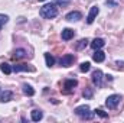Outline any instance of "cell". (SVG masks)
Segmentation results:
<instances>
[{
  "label": "cell",
  "instance_id": "6da1fadb",
  "mask_svg": "<svg viewBox=\"0 0 124 123\" xmlns=\"http://www.w3.org/2000/svg\"><path fill=\"white\" fill-rule=\"evenodd\" d=\"M58 15V9L55 7V4H45L40 9V16L45 19H54Z\"/></svg>",
  "mask_w": 124,
  "mask_h": 123
},
{
  "label": "cell",
  "instance_id": "7a4b0ae2",
  "mask_svg": "<svg viewBox=\"0 0 124 123\" xmlns=\"http://www.w3.org/2000/svg\"><path fill=\"white\" fill-rule=\"evenodd\" d=\"M74 112H75L77 116H79L81 119H87V120L93 119V116H94V113L90 110V107H88L87 104H84V106H78Z\"/></svg>",
  "mask_w": 124,
  "mask_h": 123
},
{
  "label": "cell",
  "instance_id": "3957f363",
  "mask_svg": "<svg viewBox=\"0 0 124 123\" xmlns=\"http://www.w3.org/2000/svg\"><path fill=\"white\" fill-rule=\"evenodd\" d=\"M120 100H121V97H120L118 94H113V96H110V97L107 98V101H105V106H107L110 110H114V109L118 106Z\"/></svg>",
  "mask_w": 124,
  "mask_h": 123
},
{
  "label": "cell",
  "instance_id": "277c9868",
  "mask_svg": "<svg viewBox=\"0 0 124 123\" xmlns=\"http://www.w3.org/2000/svg\"><path fill=\"white\" fill-rule=\"evenodd\" d=\"M13 71H15V72H20V71L35 72V71H36V68H35V67H32V65H29V64H16V65H13Z\"/></svg>",
  "mask_w": 124,
  "mask_h": 123
},
{
  "label": "cell",
  "instance_id": "5b68a950",
  "mask_svg": "<svg viewBox=\"0 0 124 123\" xmlns=\"http://www.w3.org/2000/svg\"><path fill=\"white\" fill-rule=\"evenodd\" d=\"M93 83L97 87L102 86V71L101 70H95L93 72Z\"/></svg>",
  "mask_w": 124,
  "mask_h": 123
},
{
  "label": "cell",
  "instance_id": "8992f818",
  "mask_svg": "<svg viewBox=\"0 0 124 123\" xmlns=\"http://www.w3.org/2000/svg\"><path fill=\"white\" fill-rule=\"evenodd\" d=\"M74 61H75V57H74V55H71V54H66V55H63V57L61 58V61H59V62H61L62 67H69Z\"/></svg>",
  "mask_w": 124,
  "mask_h": 123
},
{
  "label": "cell",
  "instance_id": "52a82bcc",
  "mask_svg": "<svg viewBox=\"0 0 124 123\" xmlns=\"http://www.w3.org/2000/svg\"><path fill=\"white\" fill-rule=\"evenodd\" d=\"M100 13V9L97 7V6H93L91 7V10H90V15H88V18H87V23H93L94 19H95V16Z\"/></svg>",
  "mask_w": 124,
  "mask_h": 123
},
{
  "label": "cell",
  "instance_id": "ba28073f",
  "mask_svg": "<svg viewBox=\"0 0 124 123\" xmlns=\"http://www.w3.org/2000/svg\"><path fill=\"white\" fill-rule=\"evenodd\" d=\"M81 18H82L81 12H71V13L66 15V20H69V22H77V20H79Z\"/></svg>",
  "mask_w": 124,
  "mask_h": 123
},
{
  "label": "cell",
  "instance_id": "9c48e42d",
  "mask_svg": "<svg viewBox=\"0 0 124 123\" xmlns=\"http://www.w3.org/2000/svg\"><path fill=\"white\" fill-rule=\"evenodd\" d=\"M93 60L95 62H102L105 60V54L102 51H100V49H95V52L93 54Z\"/></svg>",
  "mask_w": 124,
  "mask_h": 123
},
{
  "label": "cell",
  "instance_id": "30bf717a",
  "mask_svg": "<svg viewBox=\"0 0 124 123\" xmlns=\"http://www.w3.org/2000/svg\"><path fill=\"white\" fill-rule=\"evenodd\" d=\"M104 45H105V42H104V39H101V38H95L93 42H91V48H93L94 51H95V49L102 48Z\"/></svg>",
  "mask_w": 124,
  "mask_h": 123
},
{
  "label": "cell",
  "instance_id": "8fae6325",
  "mask_svg": "<svg viewBox=\"0 0 124 123\" xmlns=\"http://www.w3.org/2000/svg\"><path fill=\"white\" fill-rule=\"evenodd\" d=\"M31 117L33 122H39L42 117H43V113L40 112V110H38V109H35V110H32L31 112Z\"/></svg>",
  "mask_w": 124,
  "mask_h": 123
},
{
  "label": "cell",
  "instance_id": "7c38bea8",
  "mask_svg": "<svg viewBox=\"0 0 124 123\" xmlns=\"http://www.w3.org/2000/svg\"><path fill=\"white\" fill-rule=\"evenodd\" d=\"M12 91H9V90H4V91L0 94V101L1 103H7V101H10L12 100Z\"/></svg>",
  "mask_w": 124,
  "mask_h": 123
},
{
  "label": "cell",
  "instance_id": "4fadbf2b",
  "mask_svg": "<svg viewBox=\"0 0 124 123\" xmlns=\"http://www.w3.org/2000/svg\"><path fill=\"white\" fill-rule=\"evenodd\" d=\"M77 80H74V78H69V80H65V83H63V87L69 91V90H72L74 87H77Z\"/></svg>",
  "mask_w": 124,
  "mask_h": 123
},
{
  "label": "cell",
  "instance_id": "5bb4252c",
  "mask_svg": "<svg viewBox=\"0 0 124 123\" xmlns=\"http://www.w3.org/2000/svg\"><path fill=\"white\" fill-rule=\"evenodd\" d=\"M72 38H74V31H72V29L66 28V29L62 31V39H63V41H69V39H72Z\"/></svg>",
  "mask_w": 124,
  "mask_h": 123
},
{
  "label": "cell",
  "instance_id": "9a60e30c",
  "mask_svg": "<svg viewBox=\"0 0 124 123\" xmlns=\"http://www.w3.org/2000/svg\"><path fill=\"white\" fill-rule=\"evenodd\" d=\"M22 90H23V94L25 96H29V97H32L35 94V90L32 88V86H29V84H23L22 86Z\"/></svg>",
  "mask_w": 124,
  "mask_h": 123
},
{
  "label": "cell",
  "instance_id": "2e32d148",
  "mask_svg": "<svg viewBox=\"0 0 124 123\" xmlns=\"http://www.w3.org/2000/svg\"><path fill=\"white\" fill-rule=\"evenodd\" d=\"M26 57V51L25 49H16L15 52H13V58L15 60H22V58H25Z\"/></svg>",
  "mask_w": 124,
  "mask_h": 123
},
{
  "label": "cell",
  "instance_id": "e0dca14e",
  "mask_svg": "<svg viewBox=\"0 0 124 123\" xmlns=\"http://www.w3.org/2000/svg\"><path fill=\"white\" fill-rule=\"evenodd\" d=\"M0 70H1V72H4L6 75H9V74L13 71V68H12L9 64H6V62H1V64H0Z\"/></svg>",
  "mask_w": 124,
  "mask_h": 123
},
{
  "label": "cell",
  "instance_id": "ac0fdd59",
  "mask_svg": "<svg viewBox=\"0 0 124 123\" xmlns=\"http://www.w3.org/2000/svg\"><path fill=\"white\" fill-rule=\"evenodd\" d=\"M45 61H46V65H48V67H52V65L55 64V58H54L49 52H46V54H45Z\"/></svg>",
  "mask_w": 124,
  "mask_h": 123
},
{
  "label": "cell",
  "instance_id": "d6986e66",
  "mask_svg": "<svg viewBox=\"0 0 124 123\" xmlns=\"http://www.w3.org/2000/svg\"><path fill=\"white\" fill-rule=\"evenodd\" d=\"M87 45H88V39L85 38V39H81V41H79V42L77 44V46H75V48H77V49L79 51V49H84V48H85Z\"/></svg>",
  "mask_w": 124,
  "mask_h": 123
},
{
  "label": "cell",
  "instance_id": "ffe728a7",
  "mask_svg": "<svg viewBox=\"0 0 124 123\" xmlns=\"http://www.w3.org/2000/svg\"><path fill=\"white\" fill-rule=\"evenodd\" d=\"M90 68H91L90 62H82V64L79 65V70H81V72H87V71H90Z\"/></svg>",
  "mask_w": 124,
  "mask_h": 123
},
{
  "label": "cell",
  "instance_id": "44dd1931",
  "mask_svg": "<svg viewBox=\"0 0 124 123\" xmlns=\"http://www.w3.org/2000/svg\"><path fill=\"white\" fill-rule=\"evenodd\" d=\"M93 88H90V87H87L85 90H84V93H82V96L85 97V98H91L93 97Z\"/></svg>",
  "mask_w": 124,
  "mask_h": 123
},
{
  "label": "cell",
  "instance_id": "7402d4cb",
  "mask_svg": "<svg viewBox=\"0 0 124 123\" xmlns=\"http://www.w3.org/2000/svg\"><path fill=\"white\" fill-rule=\"evenodd\" d=\"M69 3H71V0H55V4H58V6H62V7L68 6Z\"/></svg>",
  "mask_w": 124,
  "mask_h": 123
},
{
  "label": "cell",
  "instance_id": "603a6c76",
  "mask_svg": "<svg viewBox=\"0 0 124 123\" xmlns=\"http://www.w3.org/2000/svg\"><path fill=\"white\" fill-rule=\"evenodd\" d=\"M7 20H9V16H6V15H1V13H0V28H1L3 25H6V23H7Z\"/></svg>",
  "mask_w": 124,
  "mask_h": 123
},
{
  "label": "cell",
  "instance_id": "cb8c5ba5",
  "mask_svg": "<svg viewBox=\"0 0 124 123\" xmlns=\"http://www.w3.org/2000/svg\"><path fill=\"white\" fill-rule=\"evenodd\" d=\"M95 114H98V116H101V117H108V114H107L105 112H102L101 109H97V110H95Z\"/></svg>",
  "mask_w": 124,
  "mask_h": 123
},
{
  "label": "cell",
  "instance_id": "d4e9b609",
  "mask_svg": "<svg viewBox=\"0 0 124 123\" xmlns=\"http://www.w3.org/2000/svg\"><path fill=\"white\" fill-rule=\"evenodd\" d=\"M116 65H118V68L124 70V61H117V62H116Z\"/></svg>",
  "mask_w": 124,
  "mask_h": 123
},
{
  "label": "cell",
  "instance_id": "484cf974",
  "mask_svg": "<svg viewBox=\"0 0 124 123\" xmlns=\"http://www.w3.org/2000/svg\"><path fill=\"white\" fill-rule=\"evenodd\" d=\"M107 3H110V4H113V6H116V1H114V0H107Z\"/></svg>",
  "mask_w": 124,
  "mask_h": 123
},
{
  "label": "cell",
  "instance_id": "4316f807",
  "mask_svg": "<svg viewBox=\"0 0 124 123\" xmlns=\"http://www.w3.org/2000/svg\"><path fill=\"white\" fill-rule=\"evenodd\" d=\"M39 1H45V0H39Z\"/></svg>",
  "mask_w": 124,
  "mask_h": 123
}]
</instances>
